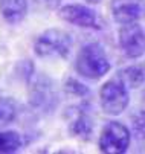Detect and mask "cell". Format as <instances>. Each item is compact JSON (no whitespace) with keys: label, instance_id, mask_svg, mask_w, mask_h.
Listing matches in <instances>:
<instances>
[{"label":"cell","instance_id":"cell-12","mask_svg":"<svg viewBox=\"0 0 145 154\" xmlns=\"http://www.w3.org/2000/svg\"><path fill=\"white\" fill-rule=\"evenodd\" d=\"M22 146V137L17 131H0V154L15 152Z\"/></svg>","mask_w":145,"mask_h":154},{"label":"cell","instance_id":"cell-2","mask_svg":"<svg viewBox=\"0 0 145 154\" xmlns=\"http://www.w3.org/2000/svg\"><path fill=\"white\" fill-rule=\"evenodd\" d=\"M73 45L69 32L51 28L41 32L34 41V51L41 58H67Z\"/></svg>","mask_w":145,"mask_h":154},{"label":"cell","instance_id":"cell-8","mask_svg":"<svg viewBox=\"0 0 145 154\" xmlns=\"http://www.w3.org/2000/svg\"><path fill=\"white\" fill-rule=\"evenodd\" d=\"M66 118H67V127H69V133L81 140H87L92 134V119L90 115L86 110V107L82 105H76V107H70L66 112Z\"/></svg>","mask_w":145,"mask_h":154},{"label":"cell","instance_id":"cell-7","mask_svg":"<svg viewBox=\"0 0 145 154\" xmlns=\"http://www.w3.org/2000/svg\"><path fill=\"white\" fill-rule=\"evenodd\" d=\"M110 11L116 23H133L143 17L145 0H112Z\"/></svg>","mask_w":145,"mask_h":154},{"label":"cell","instance_id":"cell-16","mask_svg":"<svg viewBox=\"0 0 145 154\" xmlns=\"http://www.w3.org/2000/svg\"><path fill=\"white\" fill-rule=\"evenodd\" d=\"M34 3L41 9L52 11V9H57L60 6V0H34Z\"/></svg>","mask_w":145,"mask_h":154},{"label":"cell","instance_id":"cell-5","mask_svg":"<svg viewBox=\"0 0 145 154\" xmlns=\"http://www.w3.org/2000/svg\"><path fill=\"white\" fill-rule=\"evenodd\" d=\"M119 46L128 58H139L145 54V31L136 21L122 25L119 31Z\"/></svg>","mask_w":145,"mask_h":154},{"label":"cell","instance_id":"cell-17","mask_svg":"<svg viewBox=\"0 0 145 154\" xmlns=\"http://www.w3.org/2000/svg\"><path fill=\"white\" fill-rule=\"evenodd\" d=\"M87 2H90V3H96V2H99V0H87Z\"/></svg>","mask_w":145,"mask_h":154},{"label":"cell","instance_id":"cell-14","mask_svg":"<svg viewBox=\"0 0 145 154\" xmlns=\"http://www.w3.org/2000/svg\"><path fill=\"white\" fill-rule=\"evenodd\" d=\"M64 90L69 93V95H72V96H86L87 93H89V89L82 84V82H79L78 79H75V78H67L66 79V82H64Z\"/></svg>","mask_w":145,"mask_h":154},{"label":"cell","instance_id":"cell-13","mask_svg":"<svg viewBox=\"0 0 145 154\" xmlns=\"http://www.w3.org/2000/svg\"><path fill=\"white\" fill-rule=\"evenodd\" d=\"M17 113H18V107L12 98H0V127H5L14 122Z\"/></svg>","mask_w":145,"mask_h":154},{"label":"cell","instance_id":"cell-1","mask_svg":"<svg viewBox=\"0 0 145 154\" xmlns=\"http://www.w3.org/2000/svg\"><path fill=\"white\" fill-rule=\"evenodd\" d=\"M75 67L81 76L89 79H99L110 70V61L101 45L89 43L78 52Z\"/></svg>","mask_w":145,"mask_h":154},{"label":"cell","instance_id":"cell-6","mask_svg":"<svg viewBox=\"0 0 145 154\" xmlns=\"http://www.w3.org/2000/svg\"><path fill=\"white\" fill-rule=\"evenodd\" d=\"M58 15L66 20L67 23L75 25L78 28H92V29H99L101 21L96 12L84 5H66L60 9Z\"/></svg>","mask_w":145,"mask_h":154},{"label":"cell","instance_id":"cell-11","mask_svg":"<svg viewBox=\"0 0 145 154\" xmlns=\"http://www.w3.org/2000/svg\"><path fill=\"white\" fill-rule=\"evenodd\" d=\"M118 78L130 89H139L145 82V72L139 66H130L118 73Z\"/></svg>","mask_w":145,"mask_h":154},{"label":"cell","instance_id":"cell-10","mask_svg":"<svg viewBox=\"0 0 145 154\" xmlns=\"http://www.w3.org/2000/svg\"><path fill=\"white\" fill-rule=\"evenodd\" d=\"M28 12L26 0H0V14L8 23H18Z\"/></svg>","mask_w":145,"mask_h":154},{"label":"cell","instance_id":"cell-3","mask_svg":"<svg viewBox=\"0 0 145 154\" xmlns=\"http://www.w3.org/2000/svg\"><path fill=\"white\" fill-rule=\"evenodd\" d=\"M99 101L104 113L118 116L128 105V92L127 85L119 78L107 81L99 90Z\"/></svg>","mask_w":145,"mask_h":154},{"label":"cell","instance_id":"cell-4","mask_svg":"<svg viewBox=\"0 0 145 154\" xmlns=\"http://www.w3.org/2000/svg\"><path fill=\"white\" fill-rule=\"evenodd\" d=\"M131 134L128 128L116 121H112L104 125V128L101 130L98 146L102 152L107 154H119L125 152L128 145H130Z\"/></svg>","mask_w":145,"mask_h":154},{"label":"cell","instance_id":"cell-9","mask_svg":"<svg viewBox=\"0 0 145 154\" xmlns=\"http://www.w3.org/2000/svg\"><path fill=\"white\" fill-rule=\"evenodd\" d=\"M29 99H31V104L37 108H41L45 112L52 110L57 104V96H55L54 87L51 85V81L45 78L37 79L31 89Z\"/></svg>","mask_w":145,"mask_h":154},{"label":"cell","instance_id":"cell-15","mask_svg":"<svg viewBox=\"0 0 145 154\" xmlns=\"http://www.w3.org/2000/svg\"><path fill=\"white\" fill-rule=\"evenodd\" d=\"M133 133L137 139H145V110H140L137 112L133 118Z\"/></svg>","mask_w":145,"mask_h":154}]
</instances>
